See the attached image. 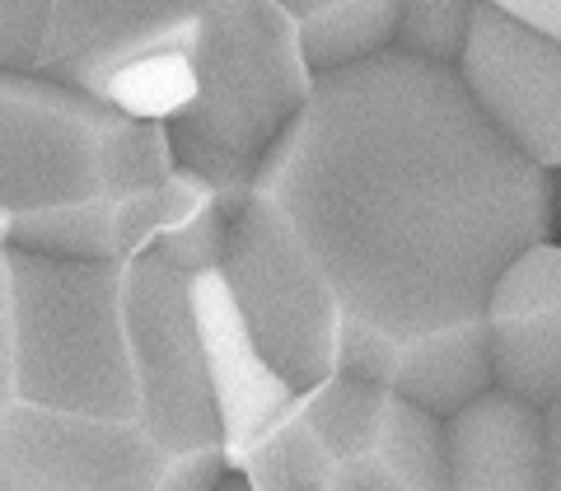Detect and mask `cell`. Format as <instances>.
<instances>
[{
  "label": "cell",
  "mask_w": 561,
  "mask_h": 491,
  "mask_svg": "<svg viewBox=\"0 0 561 491\" xmlns=\"http://www.w3.org/2000/svg\"><path fill=\"white\" fill-rule=\"evenodd\" d=\"M449 491H548V412L486 384L445 412Z\"/></svg>",
  "instance_id": "obj_10"
},
{
  "label": "cell",
  "mask_w": 561,
  "mask_h": 491,
  "mask_svg": "<svg viewBox=\"0 0 561 491\" xmlns=\"http://www.w3.org/2000/svg\"><path fill=\"white\" fill-rule=\"evenodd\" d=\"M491 384L538 402L561 398V243L538 239L501 272L486 300Z\"/></svg>",
  "instance_id": "obj_9"
},
{
  "label": "cell",
  "mask_w": 561,
  "mask_h": 491,
  "mask_svg": "<svg viewBox=\"0 0 561 491\" xmlns=\"http://www.w3.org/2000/svg\"><path fill=\"white\" fill-rule=\"evenodd\" d=\"M249 491H449L445 416L360 375L305 384L243 454Z\"/></svg>",
  "instance_id": "obj_4"
},
{
  "label": "cell",
  "mask_w": 561,
  "mask_h": 491,
  "mask_svg": "<svg viewBox=\"0 0 561 491\" xmlns=\"http://www.w3.org/2000/svg\"><path fill=\"white\" fill-rule=\"evenodd\" d=\"M319 90L305 33L280 0H206L197 99L173 140L262 160Z\"/></svg>",
  "instance_id": "obj_5"
},
{
  "label": "cell",
  "mask_w": 561,
  "mask_h": 491,
  "mask_svg": "<svg viewBox=\"0 0 561 491\" xmlns=\"http://www.w3.org/2000/svg\"><path fill=\"white\" fill-rule=\"evenodd\" d=\"M280 5L300 24L319 76L389 52L402 14V0H280Z\"/></svg>",
  "instance_id": "obj_13"
},
{
  "label": "cell",
  "mask_w": 561,
  "mask_h": 491,
  "mask_svg": "<svg viewBox=\"0 0 561 491\" xmlns=\"http://www.w3.org/2000/svg\"><path fill=\"white\" fill-rule=\"evenodd\" d=\"M230 235H234V210L225 202V192L202 169L179 160L164 187V210H160V225H154L150 253L179 276H202L225 267Z\"/></svg>",
  "instance_id": "obj_12"
},
{
  "label": "cell",
  "mask_w": 561,
  "mask_h": 491,
  "mask_svg": "<svg viewBox=\"0 0 561 491\" xmlns=\"http://www.w3.org/2000/svg\"><path fill=\"white\" fill-rule=\"evenodd\" d=\"M113 20V0H0V70L57 76Z\"/></svg>",
  "instance_id": "obj_11"
},
{
  "label": "cell",
  "mask_w": 561,
  "mask_h": 491,
  "mask_svg": "<svg viewBox=\"0 0 561 491\" xmlns=\"http://www.w3.org/2000/svg\"><path fill=\"white\" fill-rule=\"evenodd\" d=\"M206 0H113L99 43L57 76L136 117L179 122L197 99Z\"/></svg>",
  "instance_id": "obj_6"
},
{
  "label": "cell",
  "mask_w": 561,
  "mask_h": 491,
  "mask_svg": "<svg viewBox=\"0 0 561 491\" xmlns=\"http://www.w3.org/2000/svg\"><path fill=\"white\" fill-rule=\"evenodd\" d=\"M225 478L192 276L154 253L0 249V491H216Z\"/></svg>",
  "instance_id": "obj_2"
},
{
  "label": "cell",
  "mask_w": 561,
  "mask_h": 491,
  "mask_svg": "<svg viewBox=\"0 0 561 491\" xmlns=\"http://www.w3.org/2000/svg\"><path fill=\"white\" fill-rule=\"evenodd\" d=\"M173 169L169 122L61 76L0 70V249L76 262L150 253Z\"/></svg>",
  "instance_id": "obj_3"
},
{
  "label": "cell",
  "mask_w": 561,
  "mask_h": 491,
  "mask_svg": "<svg viewBox=\"0 0 561 491\" xmlns=\"http://www.w3.org/2000/svg\"><path fill=\"white\" fill-rule=\"evenodd\" d=\"M548 183H552V187H548V225H552V235H548V239L561 243V169L548 173Z\"/></svg>",
  "instance_id": "obj_17"
},
{
  "label": "cell",
  "mask_w": 561,
  "mask_h": 491,
  "mask_svg": "<svg viewBox=\"0 0 561 491\" xmlns=\"http://www.w3.org/2000/svg\"><path fill=\"white\" fill-rule=\"evenodd\" d=\"M486 5H496L505 14H515V20L534 24L542 33H552V38H561V0H486Z\"/></svg>",
  "instance_id": "obj_15"
},
{
  "label": "cell",
  "mask_w": 561,
  "mask_h": 491,
  "mask_svg": "<svg viewBox=\"0 0 561 491\" xmlns=\"http://www.w3.org/2000/svg\"><path fill=\"white\" fill-rule=\"evenodd\" d=\"M192 319H197V342H202L210 398H216V416L225 431L230 472H239L243 454L272 431V421L300 393V384L280 370L272 351L262 346L225 267L192 276Z\"/></svg>",
  "instance_id": "obj_8"
},
{
  "label": "cell",
  "mask_w": 561,
  "mask_h": 491,
  "mask_svg": "<svg viewBox=\"0 0 561 491\" xmlns=\"http://www.w3.org/2000/svg\"><path fill=\"white\" fill-rule=\"evenodd\" d=\"M216 491H249V482H243V478H239V472H230V478H225V482H220Z\"/></svg>",
  "instance_id": "obj_18"
},
{
  "label": "cell",
  "mask_w": 561,
  "mask_h": 491,
  "mask_svg": "<svg viewBox=\"0 0 561 491\" xmlns=\"http://www.w3.org/2000/svg\"><path fill=\"white\" fill-rule=\"evenodd\" d=\"M454 70L524 160L542 173L561 169V38L482 0Z\"/></svg>",
  "instance_id": "obj_7"
},
{
  "label": "cell",
  "mask_w": 561,
  "mask_h": 491,
  "mask_svg": "<svg viewBox=\"0 0 561 491\" xmlns=\"http://www.w3.org/2000/svg\"><path fill=\"white\" fill-rule=\"evenodd\" d=\"M478 10L482 0H402L393 47L440 66H459Z\"/></svg>",
  "instance_id": "obj_14"
},
{
  "label": "cell",
  "mask_w": 561,
  "mask_h": 491,
  "mask_svg": "<svg viewBox=\"0 0 561 491\" xmlns=\"http://www.w3.org/2000/svg\"><path fill=\"white\" fill-rule=\"evenodd\" d=\"M548 187L459 70L389 47L319 76L257 160L225 276L300 389L360 375L445 416L491 384L486 300L552 235Z\"/></svg>",
  "instance_id": "obj_1"
},
{
  "label": "cell",
  "mask_w": 561,
  "mask_h": 491,
  "mask_svg": "<svg viewBox=\"0 0 561 491\" xmlns=\"http://www.w3.org/2000/svg\"><path fill=\"white\" fill-rule=\"evenodd\" d=\"M548 491H561V398L548 408Z\"/></svg>",
  "instance_id": "obj_16"
}]
</instances>
